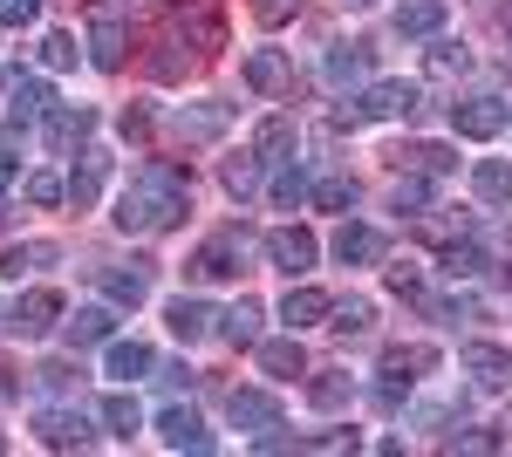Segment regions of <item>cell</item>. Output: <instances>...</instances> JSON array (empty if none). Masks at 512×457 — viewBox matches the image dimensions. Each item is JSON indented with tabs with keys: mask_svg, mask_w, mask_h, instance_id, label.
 <instances>
[{
	"mask_svg": "<svg viewBox=\"0 0 512 457\" xmlns=\"http://www.w3.org/2000/svg\"><path fill=\"white\" fill-rule=\"evenodd\" d=\"M185 205H192V171L171 164V157H144L130 171V185L117 191V212L110 219L123 232H171L185 219Z\"/></svg>",
	"mask_w": 512,
	"mask_h": 457,
	"instance_id": "obj_1",
	"label": "cell"
},
{
	"mask_svg": "<svg viewBox=\"0 0 512 457\" xmlns=\"http://www.w3.org/2000/svg\"><path fill=\"white\" fill-rule=\"evenodd\" d=\"M417 103H424V89H417V82H369L362 96L342 103L335 123H396V116H410Z\"/></svg>",
	"mask_w": 512,
	"mask_h": 457,
	"instance_id": "obj_2",
	"label": "cell"
},
{
	"mask_svg": "<svg viewBox=\"0 0 512 457\" xmlns=\"http://www.w3.org/2000/svg\"><path fill=\"white\" fill-rule=\"evenodd\" d=\"M506 123H512L506 96H465V103H451V130H458V137H472V144H492Z\"/></svg>",
	"mask_w": 512,
	"mask_h": 457,
	"instance_id": "obj_3",
	"label": "cell"
},
{
	"mask_svg": "<svg viewBox=\"0 0 512 457\" xmlns=\"http://www.w3.org/2000/svg\"><path fill=\"white\" fill-rule=\"evenodd\" d=\"M239 267H246V232H212V239L192 253V267H185V273L212 287V280H239Z\"/></svg>",
	"mask_w": 512,
	"mask_h": 457,
	"instance_id": "obj_4",
	"label": "cell"
},
{
	"mask_svg": "<svg viewBox=\"0 0 512 457\" xmlns=\"http://www.w3.org/2000/svg\"><path fill=\"white\" fill-rule=\"evenodd\" d=\"M123 48H130L123 14L117 7H89V62H96V69H123Z\"/></svg>",
	"mask_w": 512,
	"mask_h": 457,
	"instance_id": "obj_5",
	"label": "cell"
},
{
	"mask_svg": "<svg viewBox=\"0 0 512 457\" xmlns=\"http://www.w3.org/2000/svg\"><path fill=\"white\" fill-rule=\"evenodd\" d=\"M315 253H321V246H315V232H308V226H274V232H267V260H274L287 280H301V273L315 267Z\"/></svg>",
	"mask_w": 512,
	"mask_h": 457,
	"instance_id": "obj_6",
	"label": "cell"
},
{
	"mask_svg": "<svg viewBox=\"0 0 512 457\" xmlns=\"http://www.w3.org/2000/svg\"><path fill=\"white\" fill-rule=\"evenodd\" d=\"M458 369L472 376V389H512V348H499V342H465Z\"/></svg>",
	"mask_w": 512,
	"mask_h": 457,
	"instance_id": "obj_7",
	"label": "cell"
},
{
	"mask_svg": "<svg viewBox=\"0 0 512 457\" xmlns=\"http://www.w3.org/2000/svg\"><path fill=\"white\" fill-rule=\"evenodd\" d=\"M89 130H96V110H82V103H55V110L41 116L48 151H82V144H89Z\"/></svg>",
	"mask_w": 512,
	"mask_h": 457,
	"instance_id": "obj_8",
	"label": "cell"
},
{
	"mask_svg": "<svg viewBox=\"0 0 512 457\" xmlns=\"http://www.w3.org/2000/svg\"><path fill=\"white\" fill-rule=\"evenodd\" d=\"M55 314H62V294H55V287H28V294L14 301V314H7V328H14L21 342H35V335L55 328Z\"/></svg>",
	"mask_w": 512,
	"mask_h": 457,
	"instance_id": "obj_9",
	"label": "cell"
},
{
	"mask_svg": "<svg viewBox=\"0 0 512 457\" xmlns=\"http://www.w3.org/2000/svg\"><path fill=\"white\" fill-rule=\"evenodd\" d=\"M226 417H233V430H253V437H260V430L280 423V396L274 389H233V396H226Z\"/></svg>",
	"mask_w": 512,
	"mask_h": 457,
	"instance_id": "obj_10",
	"label": "cell"
},
{
	"mask_svg": "<svg viewBox=\"0 0 512 457\" xmlns=\"http://www.w3.org/2000/svg\"><path fill=\"white\" fill-rule=\"evenodd\" d=\"M35 437L48 444V451H89V437H96V430H89V417H82V410H41V417H35Z\"/></svg>",
	"mask_w": 512,
	"mask_h": 457,
	"instance_id": "obj_11",
	"label": "cell"
},
{
	"mask_svg": "<svg viewBox=\"0 0 512 457\" xmlns=\"http://www.w3.org/2000/svg\"><path fill=\"white\" fill-rule=\"evenodd\" d=\"M158 437H164V451H192V457H205L212 451V430L198 423V410H158Z\"/></svg>",
	"mask_w": 512,
	"mask_h": 457,
	"instance_id": "obj_12",
	"label": "cell"
},
{
	"mask_svg": "<svg viewBox=\"0 0 512 457\" xmlns=\"http://www.w3.org/2000/svg\"><path fill=\"white\" fill-rule=\"evenodd\" d=\"M103 178H110V151L82 144V151H76V171H69V205H76V212H89V205L103 198Z\"/></svg>",
	"mask_w": 512,
	"mask_h": 457,
	"instance_id": "obj_13",
	"label": "cell"
},
{
	"mask_svg": "<svg viewBox=\"0 0 512 457\" xmlns=\"http://www.w3.org/2000/svg\"><path fill=\"white\" fill-rule=\"evenodd\" d=\"M171 28H178V35L192 41L198 55H219V48H226V14H219L212 0H198V7H185V14H178Z\"/></svg>",
	"mask_w": 512,
	"mask_h": 457,
	"instance_id": "obj_14",
	"label": "cell"
},
{
	"mask_svg": "<svg viewBox=\"0 0 512 457\" xmlns=\"http://www.w3.org/2000/svg\"><path fill=\"white\" fill-rule=\"evenodd\" d=\"M164 321H171V335H178V342H205V335L219 328V307L198 301V294H178V301L164 307Z\"/></svg>",
	"mask_w": 512,
	"mask_h": 457,
	"instance_id": "obj_15",
	"label": "cell"
},
{
	"mask_svg": "<svg viewBox=\"0 0 512 457\" xmlns=\"http://www.w3.org/2000/svg\"><path fill=\"white\" fill-rule=\"evenodd\" d=\"M226 123H233V110H226V103H185V110H171V130H178V137H192V144L226 137Z\"/></svg>",
	"mask_w": 512,
	"mask_h": 457,
	"instance_id": "obj_16",
	"label": "cell"
},
{
	"mask_svg": "<svg viewBox=\"0 0 512 457\" xmlns=\"http://www.w3.org/2000/svg\"><path fill=\"white\" fill-rule=\"evenodd\" d=\"M328 314H335V301L321 294V287H287V301H280V321L301 335V328H328Z\"/></svg>",
	"mask_w": 512,
	"mask_h": 457,
	"instance_id": "obj_17",
	"label": "cell"
},
{
	"mask_svg": "<svg viewBox=\"0 0 512 457\" xmlns=\"http://www.w3.org/2000/svg\"><path fill=\"white\" fill-rule=\"evenodd\" d=\"M198 62H205V55H198L192 41L178 35V28H164V35H158V55H151V76H158V82H178V76H192Z\"/></svg>",
	"mask_w": 512,
	"mask_h": 457,
	"instance_id": "obj_18",
	"label": "cell"
},
{
	"mask_svg": "<svg viewBox=\"0 0 512 457\" xmlns=\"http://www.w3.org/2000/svg\"><path fill=\"white\" fill-rule=\"evenodd\" d=\"M294 82V62L280 55V48H253L246 55V89H260V96H280Z\"/></svg>",
	"mask_w": 512,
	"mask_h": 457,
	"instance_id": "obj_19",
	"label": "cell"
},
{
	"mask_svg": "<svg viewBox=\"0 0 512 457\" xmlns=\"http://www.w3.org/2000/svg\"><path fill=\"white\" fill-rule=\"evenodd\" d=\"M144 294H151V260H130V267L103 273V301L110 307H137Z\"/></svg>",
	"mask_w": 512,
	"mask_h": 457,
	"instance_id": "obj_20",
	"label": "cell"
},
{
	"mask_svg": "<svg viewBox=\"0 0 512 457\" xmlns=\"http://www.w3.org/2000/svg\"><path fill=\"white\" fill-rule=\"evenodd\" d=\"M335 260H342V267H376V260H383V232L349 219V226L335 232Z\"/></svg>",
	"mask_w": 512,
	"mask_h": 457,
	"instance_id": "obj_21",
	"label": "cell"
},
{
	"mask_svg": "<svg viewBox=\"0 0 512 457\" xmlns=\"http://www.w3.org/2000/svg\"><path fill=\"white\" fill-rule=\"evenodd\" d=\"M55 260H62V246H55V239H21V246H7V253H0V273H7V280H21V273H41V267H55Z\"/></svg>",
	"mask_w": 512,
	"mask_h": 457,
	"instance_id": "obj_22",
	"label": "cell"
},
{
	"mask_svg": "<svg viewBox=\"0 0 512 457\" xmlns=\"http://www.w3.org/2000/svg\"><path fill=\"white\" fill-rule=\"evenodd\" d=\"M253 355H260L267 376H308V355H301V342H294V328H287L280 342H253Z\"/></svg>",
	"mask_w": 512,
	"mask_h": 457,
	"instance_id": "obj_23",
	"label": "cell"
},
{
	"mask_svg": "<svg viewBox=\"0 0 512 457\" xmlns=\"http://www.w3.org/2000/svg\"><path fill=\"white\" fill-rule=\"evenodd\" d=\"M308 403H315V410H328V417H335V410H349V403H355L349 369H321V376H308Z\"/></svg>",
	"mask_w": 512,
	"mask_h": 457,
	"instance_id": "obj_24",
	"label": "cell"
},
{
	"mask_svg": "<svg viewBox=\"0 0 512 457\" xmlns=\"http://www.w3.org/2000/svg\"><path fill=\"white\" fill-rule=\"evenodd\" d=\"M103 369H110L117 382H144L151 369H158V362H151V348H144V342H117V335H110V355H103Z\"/></svg>",
	"mask_w": 512,
	"mask_h": 457,
	"instance_id": "obj_25",
	"label": "cell"
},
{
	"mask_svg": "<svg viewBox=\"0 0 512 457\" xmlns=\"http://www.w3.org/2000/svg\"><path fill=\"white\" fill-rule=\"evenodd\" d=\"M444 28V0H403L396 7V35L403 41H424V35H437Z\"/></svg>",
	"mask_w": 512,
	"mask_h": 457,
	"instance_id": "obj_26",
	"label": "cell"
},
{
	"mask_svg": "<svg viewBox=\"0 0 512 457\" xmlns=\"http://www.w3.org/2000/svg\"><path fill=\"white\" fill-rule=\"evenodd\" d=\"M117 335V314L110 307H76L69 314V348H96V342H110Z\"/></svg>",
	"mask_w": 512,
	"mask_h": 457,
	"instance_id": "obj_27",
	"label": "cell"
},
{
	"mask_svg": "<svg viewBox=\"0 0 512 457\" xmlns=\"http://www.w3.org/2000/svg\"><path fill=\"white\" fill-rule=\"evenodd\" d=\"M362 69H369V48H362V41H335V48H328V62H321V76L335 82V89L362 82Z\"/></svg>",
	"mask_w": 512,
	"mask_h": 457,
	"instance_id": "obj_28",
	"label": "cell"
},
{
	"mask_svg": "<svg viewBox=\"0 0 512 457\" xmlns=\"http://www.w3.org/2000/svg\"><path fill=\"white\" fill-rule=\"evenodd\" d=\"M287 151H294V116H267L253 130V157L260 164H287Z\"/></svg>",
	"mask_w": 512,
	"mask_h": 457,
	"instance_id": "obj_29",
	"label": "cell"
},
{
	"mask_svg": "<svg viewBox=\"0 0 512 457\" xmlns=\"http://www.w3.org/2000/svg\"><path fill=\"white\" fill-rule=\"evenodd\" d=\"M96 417H103V430H110V437H123V444H130V437L144 430V410H137V396H130V389L103 396V410H96Z\"/></svg>",
	"mask_w": 512,
	"mask_h": 457,
	"instance_id": "obj_30",
	"label": "cell"
},
{
	"mask_svg": "<svg viewBox=\"0 0 512 457\" xmlns=\"http://www.w3.org/2000/svg\"><path fill=\"white\" fill-rule=\"evenodd\" d=\"M219 335H226L233 348H253V342H260V301H246V294H239V301L219 314Z\"/></svg>",
	"mask_w": 512,
	"mask_h": 457,
	"instance_id": "obj_31",
	"label": "cell"
},
{
	"mask_svg": "<svg viewBox=\"0 0 512 457\" xmlns=\"http://www.w3.org/2000/svg\"><path fill=\"white\" fill-rule=\"evenodd\" d=\"M48 110H55V89L41 76H14V123H41Z\"/></svg>",
	"mask_w": 512,
	"mask_h": 457,
	"instance_id": "obj_32",
	"label": "cell"
},
{
	"mask_svg": "<svg viewBox=\"0 0 512 457\" xmlns=\"http://www.w3.org/2000/svg\"><path fill=\"white\" fill-rule=\"evenodd\" d=\"M383 369L417 382L424 369H437V348H431V342H396V348H383Z\"/></svg>",
	"mask_w": 512,
	"mask_h": 457,
	"instance_id": "obj_33",
	"label": "cell"
},
{
	"mask_svg": "<svg viewBox=\"0 0 512 457\" xmlns=\"http://www.w3.org/2000/svg\"><path fill=\"white\" fill-rule=\"evenodd\" d=\"M465 232H472V219H465V212H444V205L417 212V239H431V246H451V239H465Z\"/></svg>",
	"mask_w": 512,
	"mask_h": 457,
	"instance_id": "obj_34",
	"label": "cell"
},
{
	"mask_svg": "<svg viewBox=\"0 0 512 457\" xmlns=\"http://www.w3.org/2000/svg\"><path fill=\"white\" fill-rule=\"evenodd\" d=\"M472 191L485 198V205H512V164L506 157H485L472 171Z\"/></svg>",
	"mask_w": 512,
	"mask_h": 457,
	"instance_id": "obj_35",
	"label": "cell"
},
{
	"mask_svg": "<svg viewBox=\"0 0 512 457\" xmlns=\"http://www.w3.org/2000/svg\"><path fill=\"white\" fill-rule=\"evenodd\" d=\"M458 157H451V144H403L396 151V171H424V178H437V171H451Z\"/></svg>",
	"mask_w": 512,
	"mask_h": 457,
	"instance_id": "obj_36",
	"label": "cell"
},
{
	"mask_svg": "<svg viewBox=\"0 0 512 457\" xmlns=\"http://www.w3.org/2000/svg\"><path fill=\"white\" fill-rule=\"evenodd\" d=\"M472 69V55H465V41H437L431 55H424V76H437V82H458Z\"/></svg>",
	"mask_w": 512,
	"mask_h": 457,
	"instance_id": "obj_37",
	"label": "cell"
},
{
	"mask_svg": "<svg viewBox=\"0 0 512 457\" xmlns=\"http://www.w3.org/2000/svg\"><path fill=\"white\" fill-rule=\"evenodd\" d=\"M444 273H451V280H478V273H485V253L472 246V232L444 246Z\"/></svg>",
	"mask_w": 512,
	"mask_h": 457,
	"instance_id": "obj_38",
	"label": "cell"
},
{
	"mask_svg": "<svg viewBox=\"0 0 512 457\" xmlns=\"http://www.w3.org/2000/svg\"><path fill=\"white\" fill-rule=\"evenodd\" d=\"M390 212H431V178H424V171L396 178V191H390Z\"/></svg>",
	"mask_w": 512,
	"mask_h": 457,
	"instance_id": "obj_39",
	"label": "cell"
},
{
	"mask_svg": "<svg viewBox=\"0 0 512 457\" xmlns=\"http://www.w3.org/2000/svg\"><path fill=\"white\" fill-rule=\"evenodd\" d=\"M308 171H301V164H280V178H274V205L280 212H294V205H308Z\"/></svg>",
	"mask_w": 512,
	"mask_h": 457,
	"instance_id": "obj_40",
	"label": "cell"
},
{
	"mask_svg": "<svg viewBox=\"0 0 512 457\" xmlns=\"http://www.w3.org/2000/svg\"><path fill=\"white\" fill-rule=\"evenodd\" d=\"M308 198H315L321 212H355V198H362V191H355V178H321Z\"/></svg>",
	"mask_w": 512,
	"mask_h": 457,
	"instance_id": "obj_41",
	"label": "cell"
},
{
	"mask_svg": "<svg viewBox=\"0 0 512 457\" xmlns=\"http://www.w3.org/2000/svg\"><path fill=\"white\" fill-rule=\"evenodd\" d=\"M226 191H233V198L260 191V157H253V151H246V157H226Z\"/></svg>",
	"mask_w": 512,
	"mask_h": 457,
	"instance_id": "obj_42",
	"label": "cell"
},
{
	"mask_svg": "<svg viewBox=\"0 0 512 457\" xmlns=\"http://www.w3.org/2000/svg\"><path fill=\"white\" fill-rule=\"evenodd\" d=\"M376 321V307L369 301H335V314H328V328H342V335H362Z\"/></svg>",
	"mask_w": 512,
	"mask_h": 457,
	"instance_id": "obj_43",
	"label": "cell"
},
{
	"mask_svg": "<svg viewBox=\"0 0 512 457\" xmlns=\"http://www.w3.org/2000/svg\"><path fill=\"white\" fill-rule=\"evenodd\" d=\"M41 69H76V35H41Z\"/></svg>",
	"mask_w": 512,
	"mask_h": 457,
	"instance_id": "obj_44",
	"label": "cell"
},
{
	"mask_svg": "<svg viewBox=\"0 0 512 457\" xmlns=\"http://www.w3.org/2000/svg\"><path fill=\"white\" fill-rule=\"evenodd\" d=\"M35 382L48 389V396H62V389H76V382H82V369H76V362H41Z\"/></svg>",
	"mask_w": 512,
	"mask_h": 457,
	"instance_id": "obj_45",
	"label": "cell"
},
{
	"mask_svg": "<svg viewBox=\"0 0 512 457\" xmlns=\"http://www.w3.org/2000/svg\"><path fill=\"white\" fill-rule=\"evenodd\" d=\"M62 198H69V178H55V171L28 178V205H62Z\"/></svg>",
	"mask_w": 512,
	"mask_h": 457,
	"instance_id": "obj_46",
	"label": "cell"
},
{
	"mask_svg": "<svg viewBox=\"0 0 512 457\" xmlns=\"http://www.w3.org/2000/svg\"><path fill=\"white\" fill-rule=\"evenodd\" d=\"M444 451H499V437H492V430H451Z\"/></svg>",
	"mask_w": 512,
	"mask_h": 457,
	"instance_id": "obj_47",
	"label": "cell"
},
{
	"mask_svg": "<svg viewBox=\"0 0 512 457\" xmlns=\"http://www.w3.org/2000/svg\"><path fill=\"white\" fill-rule=\"evenodd\" d=\"M41 14V0H0V28H28Z\"/></svg>",
	"mask_w": 512,
	"mask_h": 457,
	"instance_id": "obj_48",
	"label": "cell"
},
{
	"mask_svg": "<svg viewBox=\"0 0 512 457\" xmlns=\"http://www.w3.org/2000/svg\"><path fill=\"white\" fill-rule=\"evenodd\" d=\"M253 14H260L267 28H280V21H294V14H301V0H253Z\"/></svg>",
	"mask_w": 512,
	"mask_h": 457,
	"instance_id": "obj_49",
	"label": "cell"
},
{
	"mask_svg": "<svg viewBox=\"0 0 512 457\" xmlns=\"http://www.w3.org/2000/svg\"><path fill=\"white\" fill-rule=\"evenodd\" d=\"M362 437L355 430H321V437H308V451H355Z\"/></svg>",
	"mask_w": 512,
	"mask_h": 457,
	"instance_id": "obj_50",
	"label": "cell"
},
{
	"mask_svg": "<svg viewBox=\"0 0 512 457\" xmlns=\"http://www.w3.org/2000/svg\"><path fill=\"white\" fill-rule=\"evenodd\" d=\"M390 287H396V294H424V273L403 260V267H390Z\"/></svg>",
	"mask_w": 512,
	"mask_h": 457,
	"instance_id": "obj_51",
	"label": "cell"
},
{
	"mask_svg": "<svg viewBox=\"0 0 512 457\" xmlns=\"http://www.w3.org/2000/svg\"><path fill=\"white\" fill-rule=\"evenodd\" d=\"M123 137H151V116H144V110H123Z\"/></svg>",
	"mask_w": 512,
	"mask_h": 457,
	"instance_id": "obj_52",
	"label": "cell"
},
{
	"mask_svg": "<svg viewBox=\"0 0 512 457\" xmlns=\"http://www.w3.org/2000/svg\"><path fill=\"white\" fill-rule=\"evenodd\" d=\"M158 382H164V389H178V382H192V369H185V362H164Z\"/></svg>",
	"mask_w": 512,
	"mask_h": 457,
	"instance_id": "obj_53",
	"label": "cell"
},
{
	"mask_svg": "<svg viewBox=\"0 0 512 457\" xmlns=\"http://www.w3.org/2000/svg\"><path fill=\"white\" fill-rule=\"evenodd\" d=\"M14 185V151H7V144H0V191Z\"/></svg>",
	"mask_w": 512,
	"mask_h": 457,
	"instance_id": "obj_54",
	"label": "cell"
},
{
	"mask_svg": "<svg viewBox=\"0 0 512 457\" xmlns=\"http://www.w3.org/2000/svg\"><path fill=\"white\" fill-rule=\"evenodd\" d=\"M14 396H21V382H14L7 369H0V403H14Z\"/></svg>",
	"mask_w": 512,
	"mask_h": 457,
	"instance_id": "obj_55",
	"label": "cell"
},
{
	"mask_svg": "<svg viewBox=\"0 0 512 457\" xmlns=\"http://www.w3.org/2000/svg\"><path fill=\"white\" fill-rule=\"evenodd\" d=\"M7 219H14V212H7V205H0V232H7Z\"/></svg>",
	"mask_w": 512,
	"mask_h": 457,
	"instance_id": "obj_56",
	"label": "cell"
},
{
	"mask_svg": "<svg viewBox=\"0 0 512 457\" xmlns=\"http://www.w3.org/2000/svg\"><path fill=\"white\" fill-rule=\"evenodd\" d=\"M349 7H369V0H349Z\"/></svg>",
	"mask_w": 512,
	"mask_h": 457,
	"instance_id": "obj_57",
	"label": "cell"
},
{
	"mask_svg": "<svg viewBox=\"0 0 512 457\" xmlns=\"http://www.w3.org/2000/svg\"><path fill=\"white\" fill-rule=\"evenodd\" d=\"M0 451H7V437H0Z\"/></svg>",
	"mask_w": 512,
	"mask_h": 457,
	"instance_id": "obj_58",
	"label": "cell"
}]
</instances>
